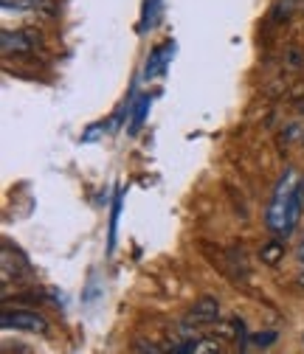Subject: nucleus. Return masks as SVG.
Wrapping results in <instances>:
<instances>
[{
  "label": "nucleus",
  "mask_w": 304,
  "mask_h": 354,
  "mask_svg": "<svg viewBox=\"0 0 304 354\" xmlns=\"http://www.w3.org/2000/svg\"><path fill=\"white\" fill-rule=\"evenodd\" d=\"M301 203H304V197H301L298 174H296V169H287L282 174V180H279V186L274 192V200L268 205V214H265L268 228L276 236H285L287 239L296 231L298 216H301Z\"/></svg>",
  "instance_id": "1"
},
{
  "label": "nucleus",
  "mask_w": 304,
  "mask_h": 354,
  "mask_svg": "<svg viewBox=\"0 0 304 354\" xmlns=\"http://www.w3.org/2000/svg\"><path fill=\"white\" fill-rule=\"evenodd\" d=\"M6 329H20V332H31V335H46L48 324L34 309H6L3 318H0Z\"/></svg>",
  "instance_id": "2"
},
{
  "label": "nucleus",
  "mask_w": 304,
  "mask_h": 354,
  "mask_svg": "<svg viewBox=\"0 0 304 354\" xmlns=\"http://www.w3.org/2000/svg\"><path fill=\"white\" fill-rule=\"evenodd\" d=\"M217 315H220V304H217L211 295H203V298L189 309V313H186V321L195 324V326H200V324H214Z\"/></svg>",
  "instance_id": "3"
},
{
  "label": "nucleus",
  "mask_w": 304,
  "mask_h": 354,
  "mask_svg": "<svg viewBox=\"0 0 304 354\" xmlns=\"http://www.w3.org/2000/svg\"><path fill=\"white\" fill-rule=\"evenodd\" d=\"M172 57H175V42H163V46H158V48L152 51V57L147 59V71H144V76L152 79V76L163 73Z\"/></svg>",
  "instance_id": "4"
},
{
  "label": "nucleus",
  "mask_w": 304,
  "mask_h": 354,
  "mask_svg": "<svg viewBox=\"0 0 304 354\" xmlns=\"http://www.w3.org/2000/svg\"><path fill=\"white\" fill-rule=\"evenodd\" d=\"M0 42H3V51L6 54H12V51H28V48H34V42H31V37L28 34H23V31H9V28H3V34H0Z\"/></svg>",
  "instance_id": "5"
},
{
  "label": "nucleus",
  "mask_w": 304,
  "mask_h": 354,
  "mask_svg": "<svg viewBox=\"0 0 304 354\" xmlns=\"http://www.w3.org/2000/svg\"><path fill=\"white\" fill-rule=\"evenodd\" d=\"M282 256H285V242L282 239H271L268 245L259 248V259H262L265 264H271V268L282 261Z\"/></svg>",
  "instance_id": "6"
},
{
  "label": "nucleus",
  "mask_w": 304,
  "mask_h": 354,
  "mask_svg": "<svg viewBox=\"0 0 304 354\" xmlns=\"http://www.w3.org/2000/svg\"><path fill=\"white\" fill-rule=\"evenodd\" d=\"M161 17V0H147L144 3V15H141V31H150L158 26Z\"/></svg>",
  "instance_id": "7"
},
{
  "label": "nucleus",
  "mask_w": 304,
  "mask_h": 354,
  "mask_svg": "<svg viewBox=\"0 0 304 354\" xmlns=\"http://www.w3.org/2000/svg\"><path fill=\"white\" fill-rule=\"evenodd\" d=\"M150 104H152V99L150 96H144L141 102H138V107H136V113H133V124H129V132H136L141 124H144V118H147V110H150Z\"/></svg>",
  "instance_id": "8"
},
{
  "label": "nucleus",
  "mask_w": 304,
  "mask_h": 354,
  "mask_svg": "<svg viewBox=\"0 0 304 354\" xmlns=\"http://www.w3.org/2000/svg\"><path fill=\"white\" fill-rule=\"evenodd\" d=\"M195 354H220V343L214 337H197L195 340Z\"/></svg>",
  "instance_id": "9"
},
{
  "label": "nucleus",
  "mask_w": 304,
  "mask_h": 354,
  "mask_svg": "<svg viewBox=\"0 0 304 354\" xmlns=\"http://www.w3.org/2000/svg\"><path fill=\"white\" fill-rule=\"evenodd\" d=\"M276 340V332H265V335H253V346H259V348H262V346H271Z\"/></svg>",
  "instance_id": "10"
},
{
  "label": "nucleus",
  "mask_w": 304,
  "mask_h": 354,
  "mask_svg": "<svg viewBox=\"0 0 304 354\" xmlns=\"http://www.w3.org/2000/svg\"><path fill=\"white\" fill-rule=\"evenodd\" d=\"M298 261L304 264V242H301V248H298Z\"/></svg>",
  "instance_id": "11"
},
{
  "label": "nucleus",
  "mask_w": 304,
  "mask_h": 354,
  "mask_svg": "<svg viewBox=\"0 0 304 354\" xmlns=\"http://www.w3.org/2000/svg\"><path fill=\"white\" fill-rule=\"evenodd\" d=\"M301 284H304V273H301Z\"/></svg>",
  "instance_id": "12"
},
{
  "label": "nucleus",
  "mask_w": 304,
  "mask_h": 354,
  "mask_svg": "<svg viewBox=\"0 0 304 354\" xmlns=\"http://www.w3.org/2000/svg\"><path fill=\"white\" fill-rule=\"evenodd\" d=\"M301 340H304V337H301Z\"/></svg>",
  "instance_id": "13"
}]
</instances>
